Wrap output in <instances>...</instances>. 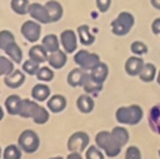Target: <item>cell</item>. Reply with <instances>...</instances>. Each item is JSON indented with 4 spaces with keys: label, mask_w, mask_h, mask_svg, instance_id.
Wrapping results in <instances>:
<instances>
[{
    "label": "cell",
    "mask_w": 160,
    "mask_h": 159,
    "mask_svg": "<svg viewBox=\"0 0 160 159\" xmlns=\"http://www.w3.org/2000/svg\"><path fill=\"white\" fill-rule=\"evenodd\" d=\"M144 118V109L139 104L121 105L115 111V119L121 125H138Z\"/></svg>",
    "instance_id": "1"
},
{
    "label": "cell",
    "mask_w": 160,
    "mask_h": 159,
    "mask_svg": "<svg viewBox=\"0 0 160 159\" xmlns=\"http://www.w3.org/2000/svg\"><path fill=\"white\" fill-rule=\"evenodd\" d=\"M95 144L104 151L105 156L108 158H115L122 150V146L119 144V141L115 139L110 130L98 131L95 135Z\"/></svg>",
    "instance_id": "2"
},
{
    "label": "cell",
    "mask_w": 160,
    "mask_h": 159,
    "mask_svg": "<svg viewBox=\"0 0 160 159\" xmlns=\"http://www.w3.org/2000/svg\"><path fill=\"white\" fill-rule=\"evenodd\" d=\"M135 25V18L129 11H121L118 16L110 23V30L116 36L128 35Z\"/></svg>",
    "instance_id": "3"
},
{
    "label": "cell",
    "mask_w": 160,
    "mask_h": 159,
    "mask_svg": "<svg viewBox=\"0 0 160 159\" xmlns=\"http://www.w3.org/2000/svg\"><path fill=\"white\" fill-rule=\"evenodd\" d=\"M18 145L25 154H32L40 146V138L32 129H25L18 138Z\"/></svg>",
    "instance_id": "4"
},
{
    "label": "cell",
    "mask_w": 160,
    "mask_h": 159,
    "mask_svg": "<svg viewBox=\"0 0 160 159\" xmlns=\"http://www.w3.org/2000/svg\"><path fill=\"white\" fill-rule=\"evenodd\" d=\"M74 61L79 68L90 71L96 64L101 61V59L96 53H90L85 49H81L74 53Z\"/></svg>",
    "instance_id": "5"
},
{
    "label": "cell",
    "mask_w": 160,
    "mask_h": 159,
    "mask_svg": "<svg viewBox=\"0 0 160 159\" xmlns=\"http://www.w3.org/2000/svg\"><path fill=\"white\" fill-rule=\"evenodd\" d=\"M20 33L28 43L36 44L41 38V24L32 19L26 20L21 24Z\"/></svg>",
    "instance_id": "6"
},
{
    "label": "cell",
    "mask_w": 160,
    "mask_h": 159,
    "mask_svg": "<svg viewBox=\"0 0 160 159\" xmlns=\"http://www.w3.org/2000/svg\"><path fill=\"white\" fill-rule=\"evenodd\" d=\"M90 145V136L86 131H75L68 139V150L82 153Z\"/></svg>",
    "instance_id": "7"
},
{
    "label": "cell",
    "mask_w": 160,
    "mask_h": 159,
    "mask_svg": "<svg viewBox=\"0 0 160 159\" xmlns=\"http://www.w3.org/2000/svg\"><path fill=\"white\" fill-rule=\"evenodd\" d=\"M59 39H60V45L66 54H74L76 51L79 39H78V34L75 30L72 29L62 30Z\"/></svg>",
    "instance_id": "8"
},
{
    "label": "cell",
    "mask_w": 160,
    "mask_h": 159,
    "mask_svg": "<svg viewBox=\"0 0 160 159\" xmlns=\"http://www.w3.org/2000/svg\"><path fill=\"white\" fill-rule=\"evenodd\" d=\"M28 15L40 23L41 25H45V24H50L51 20H50V16H49V13L45 8L44 4H40V3H30L29 5V10H28Z\"/></svg>",
    "instance_id": "9"
},
{
    "label": "cell",
    "mask_w": 160,
    "mask_h": 159,
    "mask_svg": "<svg viewBox=\"0 0 160 159\" xmlns=\"http://www.w3.org/2000/svg\"><path fill=\"white\" fill-rule=\"evenodd\" d=\"M90 78V74L89 71L81 69V68H74L71 69L69 73H68V76H66V81L70 86L72 88H78V86H81L88 81V79Z\"/></svg>",
    "instance_id": "10"
},
{
    "label": "cell",
    "mask_w": 160,
    "mask_h": 159,
    "mask_svg": "<svg viewBox=\"0 0 160 159\" xmlns=\"http://www.w3.org/2000/svg\"><path fill=\"white\" fill-rule=\"evenodd\" d=\"M144 64H145V61H144V59L141 56L131 55V56H129L125 60V64H124L125 73L129 76H139V74H140Z\"/></svg>",
    "instance_id": "11"
},
{
    "label": "cell",
    "mask_w": 160,
    "mask_h": 159,
    "mask_svg": "<svg viewBox=\"0 0 160 159\" xmlns=\"http://www.w3.org/2000/svg\"><path fill=\"white\" fill-rule=\"evenodd\" d=\"M68 106V100L62 94H54L46 100V108L50 113L59 114L64 111Z\"/></svg>",
    "instance_id": "12"
},
{
    "label": "cell",
    "mask_w": 160,
    "mask_h": 159,
    "mask_svg": "<svg viewBox=\"0 0 160 159\" xmlns=\"http://www.w3.org/2000/svg\"><path fill=\"white\" fill-rule=\"evenodd\" d=\"M26 75L21 69H14L10 74L4 76V84L10 89H18L25 83Z\"/></svg>",
    "instance_id": "13"
},
{
    "label": "cell",
    "mask_w": 160,
    "mask_h": 159,
    "mask_svg": "<svg viewBox=\"0 0 160 159\" xmlns=\"http://www.w3.org/2000/svg\"><path fill=\"white\" fill-rule=\"evenodd\" d=\"M46 63L54 70H60L68 63V54L62 49H59V50L52 51V53H49V56H48V61Z\"/></svg>",
    "instance_id": "14"
},
{
    "label": "cell",
    "mask_w": 160,
    "mask_h": 159,
    "mask_svg": "<svg viewBox=\"0 0 160 159\" xmlns=\"http://www.w3.org/2000/svg\"><path fill=\"white\" fill-rule=\"evenodd\" d=\"M31 98L38 103H44L51 96V90L46 83H38L31 88Z\"/></svg>",
    "instance_id": "15"
},
{
    "label": "cell",
    "mask_w": 160,
    "mask_h": 159,
    "mask_svg": "<svg viewBox=\"0 0 160 159\" xmlns=\"http://www.w3.org/2000/svg\"><path fill=\"white\" fill-rule=\"evenodd\" d=\"M89 74H90L91 80H94V81H96V83H99V84H104L105 80H106L108 76H109V66H108L106 63L100 61L99 64H96V65L89 71Z\"/></svg>",
    "instance_id": "16"
},
{
    "label": "cell",
    "mask_w": 160,
    "mask_h": 159,
    "mask_svg": "<svg viewBox=\"0 0 160 159\" xmlns=\"http://www.w3.org/2000/svg\"><path fill=\"white\" fill-rule=\"evenodd\" d=\"M44 5L49 13L51 23H58L59 20H61L64 15V8L58 0H48Z\"/></svg>",
    "instance_id": "17"
},
{
    "label": "cell",
    "mask_w": 160,
    "mask_h": 159,
    "mask_svg": "<svg viewBox=\"0 0 160 159\" xmlns=\"http://www.w3.org/2000/svg\"><path fill=\"white\" fill-rule=\"evenodd\" d=\"M76 34H78V39H79L81 45L89 46V45H92L95 43V35L91 33L89 25H86V24L79 25L76 28Z\"/></svg>",
    "instance_id": "18"
},
{
    "label": "cell",
    "mask_w": 160,
    "mask_h": 159,
    "mask_svg": "<svg viewBox=\"0 0 160 159\" xmlns=\"http://www.w3.org/2000/svg\"><path fill=\"white\" fill-rule=\"evenodd\" d=\"M29 58L34 61H36L38 64H44L48 61V56H49V53L46 51V49L41 45V44H34L30 49H29V53H28Z\"/></svg>",
    "instance_id": "19"
},
{
    "label": "cell",
    "mask_w": 160,
    "mask_h": 159,
    "mask_svg": "<svg viewBox=\"0 0 160 159\" xmlns=\"http://www.w3.org/2000/svg\"><path fill=\"white\" fill-rule=\"evenodd\" d=\"M21 103H22V98H20L16 94H11L5 99V110L9 115H19L20 113V108H21Z\"/></svg>",
    "instance_id": "20"
},
{
    "label": "cell",
    "mask_w": 160,
    "mask_h": 159,
    "mask_svg": "<svg viewBox=\"0 0 160 159\" xmlns=\"http://www.w3.org/2000/svg\"><path fill=\"white\" fill-rule=\"evenodd\" d=\"M76 108L80 113L82 114H89L94 110L95 108V101H94V98L89 94H82V95H79L78 99H76Z\"/></svg>",
    "instance_id": "21"
},
{
    "label": "cell",
    "mask_w": 160,
    "mask_h": 159,
    "mask_svg": "<svg viewBox=\"0 0 160 159\" xmlns=\"http://www.w3.org/2000/svg\"><path fill=\"white\" fill-rule=\"evenodd\" d=\"M148 123H149L150 129L155 134L160 135V103L151 106L149 115H148Z\"/></svg>",
    "instance_id": "22"
},
{
    "label": "cell",
    "mask_w": 160,
    "mask_h": 159,
    "mask_svg": "<svg viewBox=\"0 0 160 159\" xmlns=\"http://www.w3.org/2000/svg\"><path fill=\"white\" fill-rule=\"evenodd\" d=\"M39 103L35 101L34 99H22V103H21V108H20V113H19V116L21 118H32L36 109L39 108Z\"/></svg>",
    "instance_id": "23"
},
{
    "label": "cell",
    "mask_w": 160,
    "mask_h": 159,
    "mask_svg": "<svg viewBox=\"0 0 160 159\" xmlns=\"http://www.w3.org/2000/svg\"><path fill=\"white\" fill-rule=\"evenodd\" d=\"M5 54H6V56L9 58V59H11L15 64H21L24 60V54H22V50H21V48H20V45L16 43V41H14V43H11L5 50Z\"/></svg>",
    "instance_id": "24"
},
{
    "label": "cell",
    "mask_w": 160,
    "mask_h": 159,
    "mask_svg": "<svg viewBox=\"0 0 160 159\" xmlns=\"http://www.w3.org/2000/svg\"><path fill=\"white\" fill-rule=\"evenodd\" d=\"M156 75H158L156 66L152 63H145L139 74V79L142 83H151L156 79Z\"/></svg>",
    "instance_id": "25"
},
{
    "label": "cell",
    "mask_w": 160,
    "mask_h": 159,
    "mask_svg": "<svg viewBox=\"0 0 160 159\" xmlns=\"http://www.w3.org/2000/svg\"><path fill=\"white\" fill-rule=\"evenodd\" d=\"M41 45L46 49L48 53H52L56 51L61 48L60 45V39L58 35L55 34H46L42 39H41Z\"/></svg>",
    "instance_id": "26"
},
{
    "label": "cell",
    "mask_w": 160,
    "mask_h": 159,
    "mask_svg": "<svg viewBox=\"0 0 160 159\" xmlns=\"http://www.w3.org/2000/svg\"><path fill=\"white\" fill-rule=\"evenodd\" d=\"M111 133H112V135L115 136V139L119 141V144L124 148L128 143H129V139H130V135H129V130L124 126V125H115L111 130H110Z\"/></svg>",
    "instance_id": "27"
},
{
    "label": "cell",
    "mask_w": 160,
    "mask_h": 159,
    "mask_svg": "<svg viewBox=\"0 0 160 159\" xmlns=\"http://www.w3.org/2000/svg\"><path fill=\"white\" fill-rule=\"evenodd\" d=\"M22 153L18 144H9L2 149V159H21Z\"/></svg>",
    "instance_id": "28"
},
{
    "label": "cell",
    "mask_w": 160,
    "mask_h": 159,
    "mask_svg": "<svg viewBox=\"0 0 160 159\" xmlns=\"http://www.w3.org/2000/svg\"><path fill=\"white\" fill-rule=\"evenodd\" d=\"M49 118H50V111L46 106H42V105H39V108L36 109L34 116L31 118V120L38 124V125H42L45 123L49 121Z\"/></svg>",
    "instance_id": "29"
},
{
    "label": "cell",
    "mask_w": 160,
    "mask_h": 159,
    "mask_svg": "<svg viewBox=\"0 0 160 159\" xmlns=\"http://www.w3.org/2000/svg\"><path fill=\"white\" fill-rule=\"evenodd\" d=\"M36 79L41 83H49L54 79L55 76V73H54V69L50 68L49 65H44V66H40L38 73H36Z\"/></svg>",
    "instance_id": "30"
},
{
    "label": "cell",
    "mask_w": 160,
    "mask_h": 159,
    "mask_svg": "<svg viewBox=\"0 0 160 159\" xmlns=\"http://www.w3.org/2000/svg\"><path fill=\"white\" fill-rule=\"evenodd\" d=\"M30 1L29 0H10L11 10L18 15H26L29 10Z\"/></svg>",
    "instance_id": "31"
},
{
    "label": "cell",
    "mask_w": 160,
    "mask_h": 159,
    "mask_svg": "<svg viewBox=\"0 0 160 159\" xmlns=\"http://www.w3.org/2000/svg\"><path fill=\"white\" fill-rule=\"evenodd\" d=\"M15 69V63L6 55H0V76H6Z\"/></svg>",
    "instance_id": "32"
},
{
    "label": "cell",
    "mask_w": 160,
    "mask_h": 159,
    "mask_svg": "<svg viewBox=\"0 0 160 159\" xmlns=\"http://www.w3.org/2000/svg\"><path fill=\"white\" fill-rule=\"evenodd\" d=\"M82 89L86 94H89L91 96H98V94L102 90V84H99V83L91 80V78H89L88 81L82 85Z\"/></svg>",
    "instance_id": "33"
},
{
    "label": "cell",
    "mask_w": 160,
    "mask_h": 159,
    "mask_svg": "<svg viewBox=\"0 0 160 159\" xmlns=\"http://www.w3.org/2000/svg\"><path fill=\"white\" fill-rule=\"evenodd\" d=\"M14 41H16V40H15V35L12 34V31H10L8 29L0 30V49L1 50H5Z\"/></svg>",
    "instance_id": "34"
},
{
    "label": "cell",
    "mask_w": 160,
    "mask_h": 159,
    "mask_svg": "<svg viewBox=\"0 0 160 159\" xmlns=\"http://www.w3.org/2000/svg\"><path fill=\"white\" fill-rule=\"evenodd\" d=\"M39 68H40V64H38L36 61L31 60L30 58L21 63V70L26 75H34L35 76L36 73H38V70H39Z\"/></svg>",
    "instance_id": "35"
},
{
    "label": "cell",
    "mask_w": 160,
    "mask_h": 159,
    "mask_svg": "<svg viewBox=\"0 0 160 159\" xmlns=\"http://www.w3.org/2000/svg\"><path fill=\"white\" fill-rule=\"evenodd\" d=\"M85 159H105L104 151L96 145H89L85 150Z\"/></svg>",
    "instance_id": "36"
},
{
    "label": "cell",
    "mask_w": 160,
    "mask_h": 159,
    "mask_svg": "<svg viewBox=\"0 0 160 159\" xmlns=\"http://www.w3.org/2000/svg\"><path fill=\"white\" fill-rule=\"evenodd\" d=\"M148 45L141 41V40H135L130 44V51L132 55H138V56H142L148 53Z\"/></svg>",
    "instance_id": "37"
},
{
    "label": "cell",
    "mask_w": 160,
    "mask_h": 159,
    "mask_svg": "<svg viewBox=\"0 0 160 159\" xmlns=\"http://www.w3.org/2000/svg\"><path fill=\"white\" fill-rule=\"evenodd\" d=\"M124 159H142L141 151L136 145H129L125 149V156Z\"/></svg>",
    "instance_id": "38"
},
{
    "label": "cell",
    "mask_w": 160,
    "mask_h": 159,
    "mask_svg": "<svg viewBox=\"0 0 160 159\" xmlns=\"http://www.w3.org/2000/svg\"><path fill=\"white\" fill-rule=\"evenodd\" d=\"M95 5H96V9L100 11V13H106L109 9H110V5H111V0H95Z\"/></svg>",
    "instance_id": "39"
},
{
    "label": "cell",
    "mask_w": 160,
    "mask_h": 159,
    "mask_svg": "<svg viewBox=\"0 0 160 159\" xmlns=\"http://www.w3.org/2000/svg\"><path fill=\"white\" fill-rule=\"evenodd\" d=\"M150 29H151V33L154 35H160V18H156L152 20Z\"/></svg>",
    "instance_id": "40"
},
{
    "label": "cell",
    "mask_w": 160,
    "mask_h": 159,
    "mask_svg": "<svg viewBox=\"0 0 160 159\" xmlns=\"http://www.w3.org/2000/svg\"><path fill=\"white\" fill-rule=\"evenodd\" d=\"M65 159H84V156H82L81 153H79V151H70V153L65 156Z\"/></svg>",
    "instance_id": "41"
},
{
    "label": "cell",
    "mask_w": 160,
    "mask_h": 159,
    "mask_svg": "<svg viewBox=\"0 0 160 159\" xmlns=\"http://www.w3.org/2000/svg\"><path fill=\"white\" fill-rule=\"evenodd\" d=\"M150 4L154 9L156 10H160V0H150Z\"/></svg>",
    "instance_id": "42"
},
{
    "label": "cell",
    "mask_w": 160,
    "mask_h": 159,
    "mask_svg": "<svg viewBox=\"0 0 160 159\" xmlns=\"http://www.w3.org/2000/svg\"><path fill=\"white\" fill-rule=\"evenodd\" d=\"M49 159H65V158L61 156V155H55V156H51V158H49Z\"/></svg>",
    "instance_id": "43"
},
{
    "label": "cell",
    "mask_w": 160,
    "mask_h": 159,
    "mask_svg": "<svg viewBox=\"0 0 160 159\" xmlns=\"http://www.w3.org/2000/svg\"><path fill=\"white\" fill-rule=\"evenodd\" d=\"M156 83L160 85V70L158 71V75H156Z\"/></svg>",
    "instance_id": "44"
},
{
    "label": "cell",
    "mask_w": 160,
    "mask_h": 159,
    "mask_svg": "<svg viewBox=\"0 0 160 159\" xmlns=\"http://www.w3.org/2000/svg\"><path fill=\"white\" fill-rule=\"evenodd\" d=\"M0 159H2V149L0 148Z\"/></svg>",
    "instance_id": "45"
},
{
    "label": "cell",
    "mask_w": 160,
    "mask_h": 159,
    "mask_svg": "<svg viewBox=\"0 0 160 159\" xmlns=\"http://www.w3.org/2000/svg\"><path fill=\"white\" fill-rule=\"evenodd\" d=\"M158 154H159V158H160V146H159V151H158Z\"/></svg>",
    "instance_id": "46"
}]
</instances>
